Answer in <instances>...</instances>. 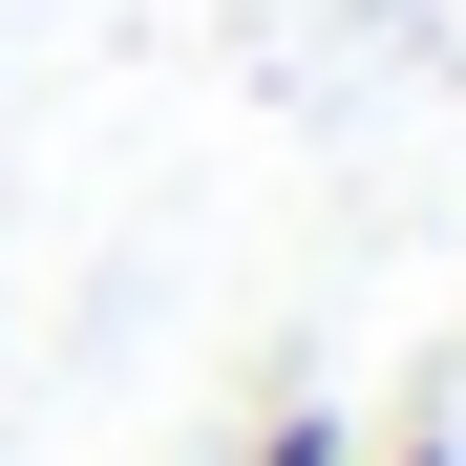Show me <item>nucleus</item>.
Returning <instances> with one entry per match:
<instances>
[{"label": "nucleus", "instance_id": "nucleus-1", "mask_svg": "<svg viewBox=\"0 0 466 466\" xmlns=\"http://www.w3.org/2000/svg\"><path fill=\"white\" fill-rule=\"evenodd\" d=\"M381 466H445V445H381Z\"/></svg>", "mask_w": 466, "mask_h": 466}]
</instances>
